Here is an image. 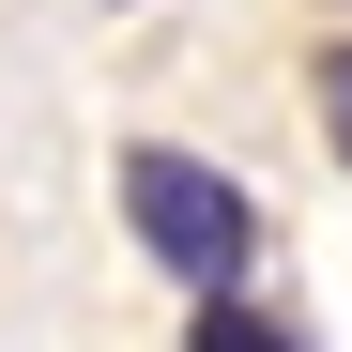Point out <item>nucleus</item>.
Wrapping results in <instances>:
<instances>
[{
    "instance_id": "3",
    "label": "nucleus",
    "mask_w": 352,
    "mask_h": 352,
    "mask_svg": "<svg viewBox=\"0 0 352 352\" xmlns=\"http://www.w3.org/2000/svg\"><path fill=\"white\" fill-rule=\"evenodd\" d=\"M307 107H322V153H337V168H352V31H337V46H322V92H307Z\"/></svg>"
},
{
    "instance_id": "1",
    "label": "nucleus",
    "mask_w": 352,
    "mask_h": 352,
    "mask_svg": "<svg viewBox=\"0 0 352 352\" xmlns=\"http://www.w3.org/2000/svg\"><path fill=\"white\" fill-rule=\"evenodd\" d=\"M123 245L184 291V307H214V291H245V261H261V199H245V168H214V153H184V138H123Z\"/></svg>"
},
{
    "instance_id": "2",
    "label": "nucleus",
    "mask_w": 352,
    "mask_h": 352,
    "mask_svg": "<svg viewBox=\"0 0 352 352\" xmlns=\"http://www.w3.org/2000/svg\"><path fill=\"white\" fill-rule=\"evenodd\" d=\"M184 352H307V322L245 307V291H214V307H184Z\"/></svg>"
}]
</instances>
